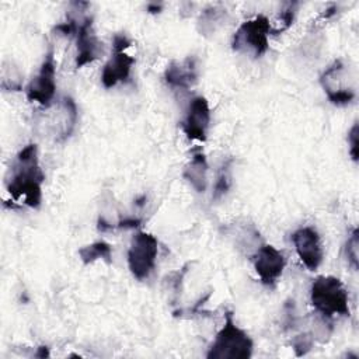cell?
<instances>
[{
	"mask_svg": "<svg viewBox=\"0 0 359 359\" xmlns=\"http://www.w3.org/2000/svg\"><path fill=\"white\" fill-rule=\"evenodd\" d=\"M45 174L41 170L38 147L35 143L24 146L6 175V189L14 201L22 199L29 208H39L42 202V182Z\"/></svg>",
	"mask_w": 359,
	"mask_h": 359,
	"instance_id": "6da1fadb",
	"label": "cell"
},
{
	"mask_svg": "<svg viewBox=\"0 0 359 359\" xmlns=\"http://www.w3.org/2000/svg\"><path fill=\"white\" fill-rule=\"evenodd\" d=\"M254 342L250 335L241 330L233 318V313L227 311L224 324L216 334L215 341L206 353L208 359H250Z\"/></svg>",
	"mask_w": 359,
	"mask_h": 359,
	"instance_id": "7a4b0ae2",
	"label": "cell"
},
{
	"mask_svg": "<svg viewBox=\"0 0 359 359\" xmlns=\"http://www.w3.org/2000/svg\"><path fill=\"white\" fill-rule=\"evenodd\" d=\"M310 302L324 317L349 316V299L344 283L331 275L318 276L310 287Z\"/></svg>",
	"mask_w": 359,
	"mask_h": 359,
	"instance_id": "3957f363",
	"label": "cell"
},
{
	"mask_svg": "<svg viewBox=\"0 0 359 359\" xmlns=\"http://www.w3.org/2000/svg\"><path fill=\"white\" fill-rule=\"evenodd\" d=\"M271 31L269 20L264 14H258L237 28L231 46L236 52H251L255 57H259L269 48L268 36Z\"/></svg>",
	"mask_w": 359,
	"mask_h": 359,
	"instance_id": "277c9868",
	"label": "cell"
},
{
	"mask_svg": "<svg viewBox=\"0 0 359 359\" xmlns=\"http://www.w3.org/2000/svg\"><path fill=\"white\" fill-rule=\"evenodd\" d=\"M157 254H158L157 238L153 234L146 231L136 233L128 250V266L130 269V273L137 280H143L149 278V275L154 269Z\"/></svg>",
	"mask_w": 359,
	"mask_h": 359,
	"instance_id": "5b68a950",
	"label": "cell"
},
{
	"mask_svg": "<svg viewBox=\"0 0 359 359\" xmlns=\"http://www.w3.org/2000/svg\"><path fill=\"white\" fill-rule=\"evenodd\" d=\"M132 45L130 39L123 34H116L112 39V56L105 63L101 81L105 88H112L118 83H125L130 77V70L135 63V57L126 53V49Z\"/></svg>",
	"mask_w": 359,
	"mask_h": 359,
	"instance_id": "8992f818",
	"label": "cell"
},
{
	"mask_svg": "<svg viewBox=\"0 0 359 359\" xmlns=\"http://www.w3.org/2000/svg\"><path fill=\"white\" fill-rule=\"evenodd\" d=\"M56 65L55 53L52 46H49L45 59L34 79L27 87V100L29 102H38L39 105L48 108L56 93Z\"/></svg>",
	"mask_w": 359,
	"mask_h": 359,
	"instance_id": "52a82bcc",
	"label": "cell"
},
{
	"mask_svg": "<svg viewBox=\"0 0 359 359\" xmlns=\"http://www.w3.org/2000/svg\"><path fill=\"white\" fill-rule=\"evenodd\" d=\"M296 252L309 271H316L323 262V247L320 234L314 227H302L292 234Z\"/></svg>",
	"mask_w": 359,
	"mask_h": 359,
	"instance_id": "ba28073f",
	"label": "cell"
},
{
	"mask_svg": "<svg viewBox=\"0 0 359 359\" xmlns=\"http://www.w3.org/2000/svg\"><path fill=\"white\" fill-rule=\"evenodd\" d=\"M210 123V108L205 97L196 95L191 100L182 121V130L189 140L205 142Z\"/></svg>",
	"mask_w": 359,
	"mask_h": 359,
	"instance_id": "9c48e42d",
	"label": "cell"
},
{
	"mask_svg": "<svg viewBox=\"0 0 359 359\" xmlns=\"http://www.w3.org/2000/svg\"><path fill=\"white\" fill-rule=\"evenodd\" d=\"M254 269L265 286H273L282 275L286 261L283 254L271 244L261 245L252 255Z\"/></svg>",
	"mask_w": 359,
	"mask_h": 359,
	"instance_id": "30bf717a",
	"label": "cell"
},
{
	"mask_svg": "<svg viewBox=\"0 0 359 359\" xmlns=\"http://www.w3.org/2000/svg\"><path fill=\"white\" fill-rule=\"evenodd\" d=\"M344 73L345 65L341 59H337L320 76V83L327 94V98L334 105H346L355 98V91L342 84Z\"/></svg>",
	"mask_w": 359,
	"mask_h": 359,
	"instance_id": "8fae6325",
	"label": "cell"
},
{
	"mask_svg": "<svg viewBox=\"0 0 359 359\" xmlns=\"http://www.w3.org/2000/svg\"><path fill=\"white\" fill-rule=\"evenodd\" d=\"M77 55H76V67H83L95 59L100 57L102 52V43L98 41L93 29V18L84 17L80 21L79 29L76 32Z\"/></svg>",
	"mask_w": 359,
	"mask_h": 359,
	"instance_id": "7c38bea8",
	"label": "cell"
},
{
	"mask_svg": "<svg viewBox=\"0 0 359 359\" xmlns=\"http://www.w3.org/2000/svg\"><path fill=\"white\" fill-rule=\"evenodd\" d=\"M165 83L172 88L188 90L198 81V66L194 56L184 60H172L164 72Z\"/></svg>",
	"mask_w": 359,
	"mask_h": 359,
	"instance_id": "4fadbf2b",
	"label": "cell"
},
{
	"mask_svg": "<svg viewBox=\"0 0 359 359\" xmlns=\"http://www.w3.org/2000/svg\"><path fill=\"white\" fill-rule=\"evenodd\" d=\"M208 160L201 149H196L192 153L189 163L185 165L182 171V177L188 181V184L199 194H203L208 187Z\"/></svg>",
	"mask_w": 359,
	"mask_h": 359,
	"instance_id": "5bb4252c",
	"label": "cell"
},
{
	"mask_svg": "<svg viewBox=\"0 0 359 359\" xmlns=\"http://www.w3.org/2000/svg\"><path fill=\"white\" fill-rule=\"evenodd\" d=\"M79 257L84 265L93 264L97 259H104L107 264L112 262V247L107 241H95L93 244L84 245L79 250Z\"/></svg>",
	"mask_w": 359,
	"mask_h": 359,
	"instance_id": "9a60e30c",
	"label": "cell"
},
{
	"mask_svg": "<svg viewBox=\"0 0 359 359\" xmlns=\"http://www.w3.org/2000/svg\"><path fill=\"white\" fill-rule=\"evenodd\" d=\"M233 163H234L233 158H227L220 165V168L217 171L216 181H215V187H213L212 201H219L231 188V184H233V175H231V172H233Z\"/></svg>",
	"mask_w": 359,
	"mask_h": 359,
	"instance_id": "2e32d148",
	"label": "cell"
},
{
	"mask_svg": "<svg viewBox=\"0 0 359 359\" xmlns=\"http://www.w3.org/2000/svg\"><path fill=\"white\" fill-rule=\"evenodd\" d=\"M22 84V77L17 67H13L11 65L7 67L6 63L3 66L1 72V88L6 91H20Z\"/></svg>",
	"mask_w": 359,
	"mask_h": 359,
	"instance_id": "e0dca14e",
	"label": "cell"
},
{
	"mask_svg": "<svg viewBox=\"0 0 359 359\" xmlns=\"http://www.w3.org/2000/svg\"><path fill=\"white\" fill-rule=\"evenodd\" d=\"M358 247H359V231L358 229L355 227L352 230V233L349 234L348 240H346V247H345V251H346V257H348V261L351 264V266L353 269H358V262H359V258H358Z\"/></svg>",
	"mask_w": 359,
	"mask_h": 359,
	"instance_id": "ac0fdd59",
	"label": "cell"
},
{
	"mask_svg": "<svg viewBox=\"0 0 359 359\" xmlns=\"http://www.w3.org/2000/svg\"><path fill=\"white\" fill-rule=\"evenodd\" d=\"M313 346V337L310 334H300L292 339V348L296 356L306 355Z\"/></svg>",
	"mask_w": 359,
	"mask_h": 359,
	"instance_id": "d6986e66",
	"label": "cell"
},
{
	"mask_svg": "<svg viewBox=\"0 0 359 359\" xmlns=\"http://www.w3.org/2000/svg\"><path fill=\"white\" fill-rule=\"evenodd\" d=\"M296 7H297V3H289L287 4V7L280 13V27L278 29H275L273 34H279V32L287 29L293 24L294 14H296Z\"/></svg>",
	"mask_w": 359,
	"mask_h": 359,
	"instance_id": "ffe728a7",
	"label": "cell"
},
{
	"mask_svg": "<svg viewBox=\"0 0 359 359\" xmlns=\"http://www.w3.org/2000/svg\"><path fill=\"white\" fill-rule=\"evenodd\" d=\"M359 128H358V122H355L348 133V143H349V154L352 157V160L356 163L358 161V157H359V153H358V149H359Z\"/></svg>",
	"mask_w": 359,
	"mask_h": 359,
	"instance_id": "44dd1931",
	"label": "cell"
},
{
	"mask_svg": "<svg viewBox=\"0 0 359 359\" xmlns=\"http://www.w3.org/2000/svg\"><path fill=\"white\" fill-rule=\"evenodd\" d=\"M142 223V219L139 217H125L122 220L118 222V224H115V229H135L139 227Z\"/></svg>",
	"mask_w": 359,
	"mask_h": 359,
	"instance_id": "7402d4cb",
	"label": "cell"
},
{
	"mask_svg": "<svg viewBox=\"0 0 359 359\" xmlns=\"http://www.w3.org/2000/svg\"><path fill=\"white\" fill-rule=\"evenodd\" d=\"M49 348L48 346H39L35 352V356L36 358H49Z\"/></svg>",
	"mask_w": 359,
	"mask_h": 359,
	"instance_id": "603a6c76",
	"label": "cell"
},
{
	"mask_svg": "<svg viewBox=\"0 0 359 359\" xmlns=\"http://www.w3.org/2000/svg\"><path fill=\"white\" fill-rule=\"evenodd\" d=\"M147 11L151 13V14H156V13H160L161 11V4H157V3H150L147 6Z\"/></svg>",
	"mask_w": 359,
	"mask_h": 359,
	"instance_id": "cb8c5ba5",
	"label": "cell"
}]
</instances>
